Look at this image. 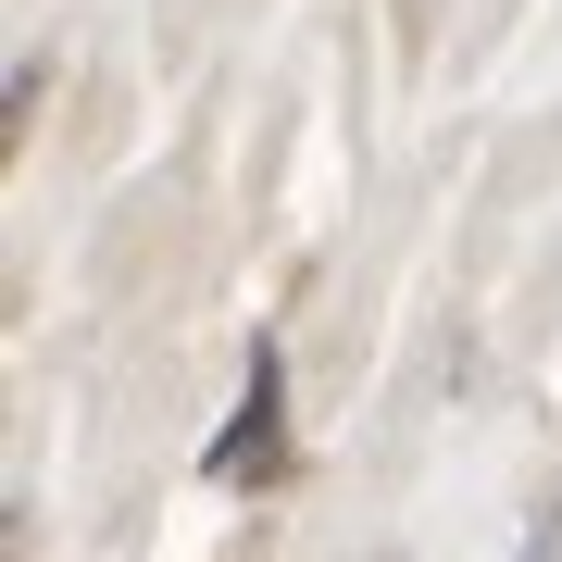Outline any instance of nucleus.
Masks as SVG:
<instances>
[{"mask_svg":"<svg viewBox=\"0 0 562 562\" xmlns=\"http://www.w3.org/2000/svg\"><path fill=\"white\" fill-rule=\"evenodd\" d=\"M213 475H238V487L276 475V350H250V401H238V425L213 438Z\"/></svg>","mask_w":562,"mask_h":562,"instance_id":"f257e3e1","label":"nucleus"}]
</instances>
